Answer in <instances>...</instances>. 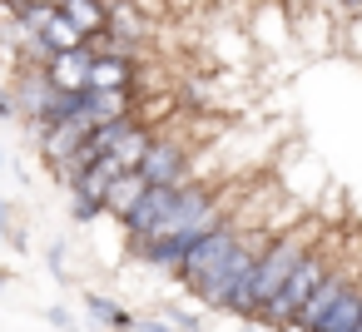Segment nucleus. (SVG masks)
Instances as JSON below:
<instances>
[{
	"instance_id": "obj_1",
	"label": "nucleus",
	"mask_w": 362,
	"mask_h": 332,
	"mask_svg": "<svg viewBox=\"0 0 362 332\" xmlns=\"http://www.w3.org/2000/svg\"><path fill=\"white\" fill-rule=\"evenodd\" d=\"M317 243V223H303V228H278L268 233V243L258 248V263H253V278H248V302H253V317L258 307L288 283V273L303 263V253Z\"/></svg>"
},
{
	"instance_id": "obj_2",
	"label": "nucleus",
	"mask_w": 362,
	"mask_h": 332,
	"mask_svg": "<svg viewBox=\"0 0 362 332\" xmlns=\"http://www.w3.org/2000/svg\"><path fill=\"white\" fill-rule=\"evenodd\" d=\"M243 228H248V223H243L238 213H228V218H218L214 228H204V233L189 243V253L179 258L174 283H179L184 292H194V297H199V292L214 283V273L228 263V253H233V243L243 238Z\"/></svg>"
},
{
	"instance_id": "obj_3",
	"label": "nucleus",
	"mask_w": 362,
	"mask_h": 332,
	"mask_svg": "<svg viewBox=\"0 0 362 332\" xmlns=\"http://www.w3.org/2000/svg\"><path fill=\"white\" fill-rule=\"evenodd\" d=\"M327 268H332V258H327V248L322 243H313L308 253H303V263L288 273V283L258 307V317H253V327H273V332H288L293 327V312L303 307V297L327 278Z\"/></svg>"
},
{
	"instance_id": "obj_4",
	"label": "nucleus",
	"mask_w": 362,
	"mask_h": 332,
	"mask_svg": "<svg viewBox=\"0 0 362 332\" xmlns=\"http://www.w3.org/2000/svg\"><path fill=\"white\" fill-rule=\"evenodd\" d=\"M134 174H139L144 184H184V179H194V174H189V144L154 129V144L144 149V159L134 164Z\"/></svg>"
},
{
	"instance_id": "obj_5",
	"label": "nucleus",
	"mask_w": 362,
	"mask_h": 332,
	"mask_svg": "<svg viewBox=\"0 0 362 332\" xmlns=\"http://www.w3.org/2000/svg\"><path fill=\"white\" fill-rule=\"evenodd\" d=\"M11 85V105H16V119H25L30 129L40 124V114H45V105H50V95H55V85L45 80V70H35V65H21L16 70V80H6Z\"/></svg>"
},
{
	"instance_id": "obj_6",
	"label": "nucleus",
	"mask_w": 362,
	"mask_h": 332,
	"mask_svg": "<svg viewBox=\"0 0 362 332\" xmlns=\"http://www.w3.org/2000/svg\"><path fill=\"white\" fill-rule=\"evenodd\" d=\"M174 189H179V184H149V189L134 198V208L119 218V228H124V238H129V243H139V238H154V233H159V218H164V208H169Z\"/></svg>"
},
{
	"instance_id": "obj_7",
	"label": "nucleus",
	"mask_w": 362,
	"mask_h": 332,
	"mask_svg": "<svg viewBox=\"0 0 362 332\" xmlns=\"http://www.w3.org/2000/svg\"><path fill=\"white\" fill-rule=\"evenodd\" d=\"M347 283H352V273H342V268L332 263V268H327V278H322V283L303 297V307L293 312V332H313V327L322 322V312L342 297V287H347Z\"/></svg>"
},
{
	"instance_id": "obj_8",
	"label": "nucleus",
	"mask_w": 362,
	"mask_h": 332,
	"mask_svg": "<svg viewBox=\"0 0 362 332\" xmlns=\"http://www.w3.org/2000/svg\"><path fill=\"white\" fill-rule=\"evenodd\" d=\"M90 90H134L139 95L134 55H90Z\"/></svg>"
},
{
	"instance_id": "obj_9",
	"label": "nucleus",
	"mask_w": 362,
	"mask_h": 332,
	"mask_svg": "<svg viewBox=\"0 0 362 332\" xmlns=\"http://www.w3.org/2000/svg\"><path fill=\"white\" fill-rule=\"evenodd\" d=\"M45 80L55 90H90V50H60L45 60Z\"/></svg>"
},
{
	"instance_id": "obj_10",
	"label": "nucleus",
	"mask_w": 362,
	"mask_h": 332,
	"mask_svg": "<svg viewBox=\"0 0 362 332\" xmlns=\"http://www.w3.org/2000/svg\"><path fill=\"white\" fill-rule=\"evenodd\" d=\"M357 317H362V278H352V283L342 287V297L322 312V322H317L313 332H352Z\"/></svg>"
},
{
	"instance_id": "obj_11",
	"label": "nucleus",
	"mask_w": 362,
	"mask_h": 332,
	"mask_svg": "<svg viewBox=\"0 0 362 332\" xmlns=\"http://www.w3.org/2000/svg\"><path fill=\"white\" fill-rule=\"evenodd\" d=\"M80 302H85V317H90L95 327H105V332H129V327H134V312L119 307L110 292H85Z\"/></svg>"
},
{
	"instance_id": "obj_12",
	"label": "nucleus",
	"mask_w": 362,
	"mask_h": 332,
	"mask_svg": "<svg viewBox=\"0 0 362 332\" xmlns=\"http://www.w3.org/2000/svg\"><path fill=\"white\" fill-rule=\"evenodd\" d=\"M60 16L90 40V35H100L110 25V0H60Z\"/></svg>"
},
{
	"instance_id": "obj_13",
	"label": "nucleus",
	"mask_w": 362,
	"mask_h": 332,
	"mask_svg": "<svg viewBox=\"0 0 362 332\" xmlns=\"http://www.w3.org/2000/svg\"><path fill=\"white\" fill-rule=\"evenodd\" d=\"M144 189H149V184H144V179H139L134 169L115 174V184L105 189V218H115V223H119V218H124V213L134 208V198H139Z\"/></svg>"
},
{
	"instance_id": "obj_14",
	"label": "nucleus",
	"mask_w": 362,
	"mask_h": 332,
	"mask_svg": "<svg viewBox=\"0 0 362 332\" xmlns=\"http://www.w3.org/2000/svg\"><path fill=\"white\" fill-rule=\"evenodd\" d=\"M35 40H40L50 55H60V50H80V45H85V35H80L60 11H50V16H45V25L35 30Z\"/></svg>"
},
{
	"instance_id": "obj_15",
	"label": "nucleus",
	"mask_w": 362,
	"mask_h": 332,
	"mask_svg": "<svg viewBox=\"0 0 362 332\" xmlns=\"http://www.w3.org/2000/svg\"><path fill=\"white\" fill-rule=\"evenodd\" d=\"M149 144H154V129L134 119V124H129V129H124V134L115 139V149H110V159H115L119 169H134V164L144 159V149H149Z\"/></svg>"
},
{
	"instance_id": "obj_16",
	"label": "nucleus",
	"mask_w": 362,
	"mask_h": 332,
	"mask_svg": "<svg viewBox=\"0 0 362 332\" xmlns=\"http://www.w3.org/2000/svg\"><path fill=\"white\" fill-rule=\"evenodd\" d=\"M164 322L174 332H204V312H189V307H164Z\"/></svg>"
},
{
	"instance_id": "obj_17",
	"label": "nucleus",
	"mask_w": 362,
	"mask_h": 332,
	"mask_svg": "<svg viewBox=\"0 0 362 332\" xmlns=\"http://www.w3.org/2000/svg\"><path fill=\"white\" fill-rule=\"evenodd\" d=\"M6 243L21 248V233H16V208H11V198L0 194V248H6Z\"/></svg>"
},
{
	"instance_id": "obj_18",
	"label": "nucleus",
	"mask_w": 362,
	"mask_h": 332,
	"mask_svg": "<svg viewBox=\"0 0 362 332\" xmlns=\"http://www.w3.org/2000/svg\"><path fill=\"white\" fill-rule=\"evenodd\" d=\"M70 218H75L80 228H90V223L105 218V208H100V203H85V198H70Z\"/></svg>"
},
{
	"instance_id": "obj_19",
	"label": "nucleus",
	"mask_w": 362,
	"mask_h": 332,
	"mask_svg": "<svg viewBox=\"0 0 362 332\" xmlns=\"http://www.w3.org/2000/svg\"><path fill=\"white\" fill-rule=\"evenodd\" d=\"M129 332H174V327H169L164 317H134V327H129Z\"/></svg>"
},
{
	"instance_id": "obj_20",
	"label": "nucleus",
	"mask_w": 362,
	"mask_h": 332,
	"mask_svg": "<svg viewBox=\"0 0 362 332\" xmlns=\"http://www.w3.org/2000/svg\"><path fill=\"white\" fill-rule=\"evenodd\" d=\"M16 119V105H11V85L0 80V124H11Z\"/></svg>"
},
{
	"instance_id": "obj_21",
	"label": "nucleus",
	"mask_w": 362,
	"mask_h": 332,
	"mask_svg": "<svg viewBox=\"0 0 362 332\" xmlns=\"http://www.w3.org/2000/svg\"><path fill=\"white\" fill-rule=\"evenodd\" d=\"M347 45L362 55V16H347Z\"/></svg>"
},
{
	"instance_id": "obj_22",
	"label": "nucleus",
	"mask_w": 362,
	"mask_h": 332,
	"mask_svg": "<svg viewBox=\"0 0 362 332\" xmlns=\"http://www.w3.org/2000/svg\"><path fill=\"white\" fill-rule=\"evenodd\" d=\"M45 317H50V322H55V327H65V332H70V327H75V317H70V312H65V307H45Z\"/></svg>"
},
{
	"instance_id": "obj_23",
	"label": "nucleus",
	"mask_w": 362,
	"mask_h": 332,
	"mask_svg": "<svg viewBox=\"0 0 362 332\" xmlns=\"http://www.w3.org/2000/svg\"><path fill=\"white\" fill-rule=\"evenodd\" d=\"M50 273H65V243L50 248Z\"/></svg>"
},
{
	"instance_id": "obj_24",
	"label": "nucleus",
	"mask_w": 362,
	"mask_h": 332,
	"mask_svg": "<svg viewBox=\"0 0 362 332\" xmlns=\"http://www.w3.org/2000/svg\"><path fill=\"white\" fill-rule=\"evenodd\" d=\"M337 11L342 16H362V0H337Z\"/></svg>"
},
{
	"instance_id": "obj_25",
	"label": "nucleus",
	"mask_w": 362,
	"mask_h": 332,
	"mask_svg": "<svg viewBox=\"0 0 362 332\" xmlns=\"http://www.w3.org/2000/svg\"><path fill=\"white\" fill-rule=\"evenodd\" d=\"M25 6H45V11H60V0H25Z\"/></svg>"
},
{
	"instance_id": "obj_26",
	"label": "nucleus",
	"mask_w": 362,
	"mask_h": 332,
	"mask_svg": "<svg viewBox=\"0 0 362 332\" xmlns=\"http://www.w3.org/2000/svg\"><path fill=\"white\" fill-rule=\"evenodd\" d=\"M238 332H258V327H253V322H243V327H238Z\"/></svg>"
},
{
	"instance_id": "obj_27",
	"label": "nucleus",
	"mask_w": 362,
	"mask_h": 332,
	"mask_svg": "<svg viewBox=\"0 0 362 332\" xmlns=\"http://www.w3.org/2000/svg\"><path fill=\"white\" fill-rule=\"evenodd\" d=\"M0 169H6V144H0Z\"/></svg>"
},
{
	"instance_id": "obj_28",
	"label": "nucleus",
	"mask_w": 362,
	"mask_h": 332,
	"mask_svg": "<svg viewBox=\"0 0 362 332\" xmlns=\"http://www.w3.org/2000/svg\"><path fill=\"white\" fill-rule=\"evenodd\" d=\"M352 332H362V317H357V327H352Z\"/></svg>"
}]
</instances>
